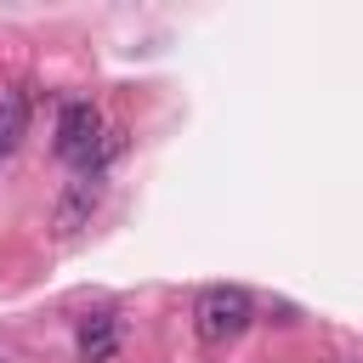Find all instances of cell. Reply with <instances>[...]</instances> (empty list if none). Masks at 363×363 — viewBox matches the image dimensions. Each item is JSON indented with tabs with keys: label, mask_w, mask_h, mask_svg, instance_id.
Instances as JSON below:
<instances>
[{
	"label": "cell",
	"mask_w": 363,
	"mask_h": 363,
	"mask_svg": "<svg viewBox=\"0 0 363 363\" xmlns=\"http://www.w3.org/2000/svg\"><path fill=\"white\" fill-rule=\"evenodd\" d=\"M250 318H255V301H250L238 284H210V289H199V301H193V335H199L204 346H233V340L250 329Z\"/></svg>",
	"instance_id": "1"
},
{
	"label": "cell",
	"mask_w": 363,
	"mask_h": 363,
	"mask_svg": "<svg viewBox=\"0 0 363 363\" xmlns=\"http://www.w3.org/2000/svg\"><path fill=\"white\" fill-rule=\"evenodd\" d=\"M102 142H108V130H102L96 102H68V108L57 113V153H62L68 164H85V170L96 176V153H102Z\"/></svg>",
	"instance_id": "2"
},
{
	"label": "cell",
	"mask_w": 363,
	"mask_h": 363,
	"mask_svg": "<svg viewBox=\"0 0 363 363\" xmlns=\"http://www.w3.org/2000/svg\"><path fill=\"white\" fill-rule=\"evenodd\" d=\"M102 193H108V182L102 176H79V182H68L62 187V199H57V216H51V227H57V238H74L85 221H91V210L102 204Z\"/></svg>",
	"instance_id": "3"
},
{
	"label": "cell",
	"mask_w": 363,
	"mask_h": 363,
	"mask_svg": "<svg viewBox=\"0 0 363 363\" xmlns=\"http://www.w3.org/2000/svg\"><path fill=\"white\" fill-rule=\"evenodd\" d=\"M119 340H125V329H119L113 312H91V318H79V329H74V352H79V363H113Z\"/></svg>",
	"instance_id": "4"
},
{
	"label": "cell",
	"mask_w": 363,
	"mask_h": 363,
	"mask_svg": "<svg viewBox=\"0 0 363 363\" xmlns=\"http://www.w3.org/2000/svg\"><path fill=\"white\" fill-rule=\"evenodd\" d=\"M28 130V96L23 91H0V147H17Z\"/></svg>",
	"instance_id": "5"
}]
</instances>
